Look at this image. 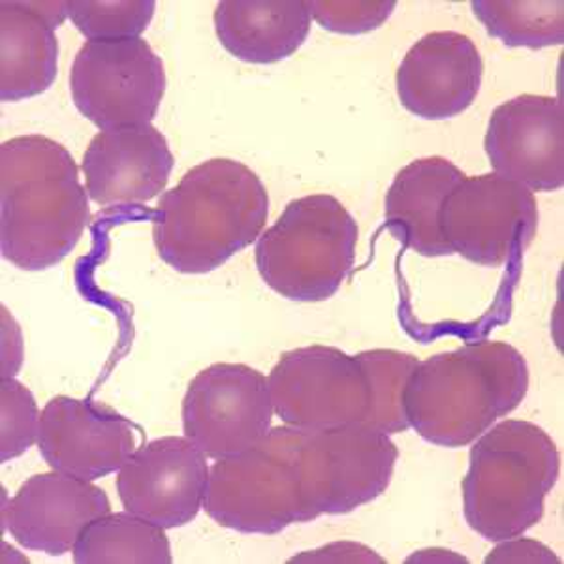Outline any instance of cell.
Listing matches in <instances>:
<instances>
[{
  "label": "cell",
  "mask_w": 564,
  "mask_h": 564,
  "mask_svg": "<svg viewBox=\"0 0 564 564\" xmlns=\"http://www.w3.org/2000/svg\"><path fill=\"white\" fill-rule=\"evenodd\" d=\"M0 247L23 271L63 262L90 220L89 194L72 154L45 135H20L0 148Z\"/></svg>",
  "instance_id": "cell-1"
},
{
  "label": "cell",
  "mask_w": 564,
  "mask_h": 564,
  "mask_svg": "<svg viewBox=\"0 0 564 564\" xmlns=\"http://www.w3.org/2000/svg\"><path fill=\"white\" fill-rule=\"evenodd\" d=\"M270 196L250 167L212 159L188 170L154 209L159 257L185 275H204L262 236Z\"/></svg>",
  "instance_id": "cell-2"
},
{
  "label": "cell",
  "mask_w": 564,
  "mask_h": 564,
  "mask_svg": "<svg viewBox=\"0 0 564 564\" xmlns=\"http://www.w3.org/2000/svg\"><path fill=\"white\" fill-rule=\"evenodd\" d=\"M529 369L520 350L480 340L431 356L412 372L404 409L412 430L427 443L463 448L520 406Z\"/></svg>",
  "instance_id": "cell-3"
},
{
  "label": "cell",
  "mask_w": 564,
  "mask_h": 564,
  "mask_svg": "<svg viewBox=\"0 0 564 564\" xmlns=\"http://www.w3.org/2000/svg\"><path fill=\"white\" fill-rule=\"evenodd\" d=\"M561 470L557 444L536 423L491 425L470 448L463 478V513L489 542L521 536L544 518L547 494Z\"/></svg>",
  "instance_id": "cell-4"
},
{
  "label": "cell",
  "mask_w": 564,
  "mask_h": 564,
  "mask_svg": "<svg viewBox=\"0 0 564 564\" xmlns=\"http://www.w3.org/2000/svg\"><path fill=\"white\" fill-rule=\"evenodd\" d=\"M358 236V223L334 196L292 199L258 238V273L286 300L324 302L350 275Z\"/></svg>",
  "instance_id": "cell-5"
},
{
  "label": "cell",
  "mask_w": 564,
  "mask_h": 564,
  "mask_svg": "<svg viewBox=\"0 0 564 564\" xmlns=\"http://www.w3.org/2000/svg\"><path fill=\"white\" fill-rule=\"evenodd\" d=\"M308 431L271 427L260 443L209 468L206 510L218 525L247 534H276L313 521L300 486V452Z\"/></svg>",
  "instance_id": "cell-6"
},
{
  "label": "cell",
  "mask_w": 564,
  "mask_h": 564,
  "mask_svg": "<svg viewBox=\"0 0 564 564\" xmlns=\"http://www.w3.org/2000/svg\"><path fill=\"white\" fill-rule=\"evenodd\" d=\"M70 93L79 113L100 130L151 124L166 72L143 39L87 42L72 65Z\"/></svg>",
  "instance_id": "cell-7"
},
{
  "label": "cell",
  "mask_w": 564,
  "mask_h": 564,
  "mask_svg": "<svg viewBox=\"0 0 564 564\" xmlns=\"http://www.w3.org/2000/svg\"><path fill=\"white\" fill-rule=\"evenodd\" d=\"M399 449L390 435L364 423L307 433L300 452V486L313 520L339 516L384 494Z\"/></svg>",
  "instance_id": "cell-8"
},
{
  "label": "cell",
  "mask_w": 564,
  "mask_h": 564,
  "mask_svg": "<svg viewBox=\"0 0 564 564\" xmlns=\"http://www.w3.org/2000/svg\"><path fill=\"white\" fill-rule=\"evenodd\" d=\"M268 388L282 423L308 433L364 423L371 404L358 358L322 345L282 354Z\"/></svg>",
  "instance_id": "cell-9"
},
{
  "label": "cell",
  "mask_w": 564,
  "mask_h": 564,
  "mask_svg": "<svg viewBox=\"0 0 564 564\" xmlns=\"http://www.w3.org/2000/svg\"><path fill=\"white\" fill-rule=\"evenodd\" d=\"M441 228L454 254L500 268L532 243L539 204L518 181L499 174L465 177L444 202Z\"/></svg>",
  "instance_id": "cell-10"
},
{
  "label": "cell",
  "mask_w": 564,
  "mask_h": 564,
  "mask_svg": "<svg viewBox=\"0 0 564 564\" xmlns=\"http://www.w3.org/2000/svg\"><path fill=\"white\" fill-rule=\"evenodd\" d=\"M268 379L245 364H215L188 384L183 431L207 457L225 459L252 448L271 431Z\"/></svg>",
  "instance_id": "cell-11"
},
{
  "label": "cell",
  "mask_w": 564,
  "mask_h": 564,
  "mask_svg": "<svg viewBox=\"0 0 564 564\" xmlns=\"http://www.w3.org/2000/svg\"><path fill=\"white\" fill-rule=\"evenodd\" d=\"M209 467L202 449L183 436H162L135 449L117 475L122 507L162 529L196 520L206 499Z\"/></svg>",
  "instance_id": "cell-12"
},
{
  "label": "cell",
  "mask_w": 564,
  "mask_h": 564,
  "mask_svg": "<svg viewBox=\"0 0 564 564\" xmlns=\"http://www.w3.org/2000/svg\"><path fill=\"white\" fill-rule=\"evenodd\" d=\"M484 148L495 174L518 181L531 193L563 188V102L521 95L500 104L489 119Z\"/></svg>",
  "instance_id": "cell-13"
},
{
  "label": "cell",
  "mask_w": 564,
  "mask_h": 564,
  "mask_svg": "<svg viewBox=\"0 0 564 564\" xmlns=\"http://www.w3.org/2000/svg\"><path fill=\"white\" fill-rule=\"evenodd\" d=\"M135 443L134 425L104 404L58 395L40 414V456L63 475L95 481L117 473Z\"/></svg>",
  "instance_id": "cell-14"
},
{
  "label": "cell",
  "mask_w": 564,
  "mask_h": 564,
  "mask_svg": "<svg viewBox=\"0 0 564 564\" xmlns=\"http://www.w3.org/2000/svg\"><path fill=\"white\" fill-rule=\"evenodd\" d=\"M109 510L102 488L53 470L34 475L18 489L4 521L18 544L61 557L74 550L85 527Z\"/></svg>",
  "instance_id": "cell-15"
},
{
  "label": "cell",
  "mask_w": 564,
  "mask_h": 564,
  "mask_svg": "<svg viewBox=\"0 0 564 564\" xmlns=\"http://www.w3.org/2000/svg\"><path fill=\"white\" fill-rule=\"evenodd\" d=\"M172 170L174 154L153 124L102 130L84 154L85 191L98 206H141L164 193Z\"/></svg>",
  "instance_id": "cell-16"
},
{
  "label": "cell",
  "mask_w": 564,
  "mask_h": 564,
  "mask_svg": "<svg viewBox=\"0 0 564 564\" xmlns=\"http://www.w3.org/2000/svg\"><path fill=\"white\" fill-rule=\"evenodd\" d=\"M481 76L484 61L468 36L452 31L425 34L399 66V100L416 117L443 121L470 108Z\"/></svg>",
  "instance_id": "cell-17"
},
{
  "label": "cell",
  "mask_w": 564,
  "mask_h": 564,
  "mask_svg": "<svg viewBox=\"0 0 564 564\" xmlns=\"http://www.w3.org/2000/svg\"><path fill=\"white\" fill-rule=\"evenodd\" d=\"M467 175L443 156L404 166L386 194V225L393 238L422 257L454 254L443 236L441 213L449 193Z\"/></svg>",
  "instance_id": "cell-18"
},
{
  "label": "cell",
  "mask_w": 564,
  "mask_h": 564,
  "mask_svg": "<svg viewBox=\"0 0 564 564\" xmlns=\"http://www.w3.org/2000/svg\"><path fill=\"white\" fill-rule=\"evenodd\" d=\"M311 20L305 0H225L213 15L226 52L254 65L292 57L307 40Z\"/></svg>",
  "instance_id": "cell-19"
},
{
  "label": "cell",
  "mask_w": 564,
  "mask_h": 564,
  "mask_svg": "<svg viewBox=\"0 0 564 564\" xmlns=\"http://www.w3.org/2000/svg\"><path fill=\"white\" fill-rule=\"evenodd\" d=\"M0 44L2 102H20L52 87L58 70L55 29L23 0L0 2Z\"/></svg>",
  "instance_id": "cell-20"
},
{
  "label": "cell",
  "mask_w": 564,
  "mask_h": 564,
  "mask_svg": "<svg viewBox=\"0 0 564 564\" xmlns=\"http://www.w3.org/2000/svg\"><path fill=\"white\" fill-rule=\"evenodd\" d=\"M166 529L130 512L106 513L85 527L74 545L79 564H170Z\"/></svg>",
  "instance_id": "cell-21"
},
{
  "label": "cell",
  "mask_w": 564,
  "mask_h": 564,
  "mask_svg": "<svg viewBox=\"0 0 564 564\" xmlns=\"http://www.w3.org/2000/svg\"><path fill=\"white\" fill-rule=\"evenodd\" d=\"M470 7L486 31L508 47L542 50L564 42L563 0H475Z\"/></svg>",
  "instance_id": "cell-22"
},
{
  "label": "cell",
  "mask_w": 564,
  "mask_h": 564,
  "mask_svg": "<svg viewBox=\"0 0 564 564\" xmlns=\"http://www.w3.org/2000/svg\"><path fill=\"white\" fill-rule=\"evenodd\" d=\"M356 358L366 372L371 391V404L364 425L382 431L386 435L409 430L411 423L404 409V391L420 359L412 354L386 348L366 350Z\"/></svg>",
  "instance_id": "cell-23"
},
{
  "label": "cell",
  "mask_w": 564,
  "mask_h": 564,
  "mask_svg": "<svg viewBox=\"0 0 564 564\" xmlns=\"http://www.w3.org/2000/svg\"><path fill=\"white\" fill-rule=\"evenodd\" d=\"M153 0H72L68 18L77 31L89 39H140L153 20Z\"/></svg>",
  "instance_id": "cell-24"
},
{
  "label": "cell",
  "mask_w": 564,
  "mask_h": 564,
  "mask_svg": "<svg viewBox=\"0 0 564 564\" xmlns=\"http://www.w3.org/2000/svg\"><path fill=\"white\" fill-rule=\"evenodd\" d=\"M0 462L23 456L39 443V404L31 390L15 379L0 382Z\"/></svg>",
  "instance_id": "cell-25"
},
{
  "label": "cell",
  "mask_w": 564,
  "mask_h": 564,
  "mask_svg": "<svg viewBox=\"0 0 564 564\" xmlns=\"http://www.w3.org/2000/svg\"><path fill=\"white\" fill-rule=\"evenodd\" d=\"M311 18L326 31L337 34L371 33L384 25L398 7L395 0L372 2H335V0H308Z\"/></svg>",
  "instance_id": "cell-26"
},
{
  "label": "cell",
  "mask_w": 564,
  "mask_h": 564,
  "mask_svg": "<svg viewBox=\"0 0 564 564\" xmlns=\"http://www.w3.org/2000/svg\"><path fill=\"white\" fill-rule=\"evenodd\" d=\"M486 563H558L550 547L527 539L505 540L495 552H491Z\"/></svg>",
  "instance_id": "cell-27"
},
{
  "label": "cell",
  "mask_w": 564,
  "mask_h": 564,
  "mask_svg": "<svg viewBox=\"0 0 564 564\" xmlns=\"http://www.w3.org/2000/svg\"><path fill=\"white\" fill-rule=\"evenodd\" d=\"M26 4L33 8L34 12H39L44 20L50 21L53 29L63 25V21L68 15V2H33V0H26Z\"/></svg>",
  "instance_id": "cell-28"
}]
</instances>
